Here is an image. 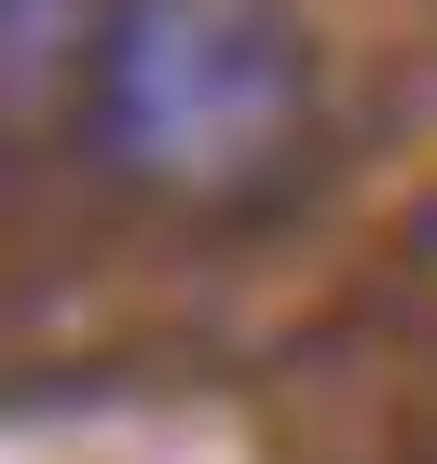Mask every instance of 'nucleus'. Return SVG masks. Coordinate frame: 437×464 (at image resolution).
Instances as JSON below:
<instances>
[{
  "label": "nucleus",
  "mask_w": 437,
  "mask_h": 464,
  "mask_svg": "<svg viewBox=\"0 0 437 464\" xmlns=\"http://www.w3.org/2000/svg\"><path fill=\"white\" fill-rule=\"evenodd\" d=\"M69 137L137 205L247 218L328 150V69L287 0H96Z\"/></svg>",
  "instance_id": "nucleus-1"
},
{
  "label": "nucleus",
  "mask_w": 437,
  "mask_h": 464,
  "mask_svg": "<svg viewBox=\"0 0 437 464\" xmlns=\"http://www.w3.org/2000/svg\"><path fill=\"white\" fill-rule=\"evenodd\" d=\"M83 0H0V137H28L69 82H83Z\"/></svg>",
  "instance_id": "nucleus-2"
}]
</instances>
